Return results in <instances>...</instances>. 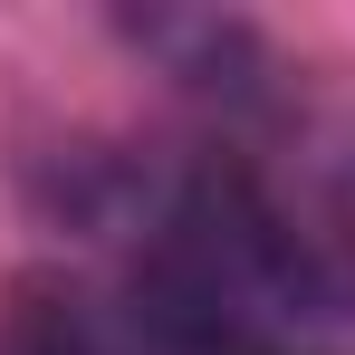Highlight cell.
I'll list each match as a JSON object with an SVG mask.
<instances>
[{"instance_id": "3957f363", "label": "cell", "mask_w": 355, "mask_h": 355, "mask_svg": "<svg viewBox=\"0 0 355 355\" xmlns=\"http://www.w3.org/2000/svg\"><path fill=\"white\" fill-rule=\"evenodd\" d=\"M327 173H336V211H346V240H355V135L327 154Z\"/></svg>"}, {"instance_id": "7a4b0ae2", "label": "cell", "mask_w": 355, "mask_h": 355, "mask_svg": "<svg viewBox=\"0 0 355 355\" xmlns=\"http://www.w3.org/2000/svg\"><path fill=\"white\" fill-rule=\"evenodd\" d=\"M96 307H106V336L125 355H297V346H269V336H250V327H231V317H211L173 288H144V279L96 288Z\"/></svg>"}, {"instance_id": "6da1fadb", "label": "cell", "mask_w": 355, "mask_h": 355, "mask_svg": "<svg viewBox=\"0 0 355 355\" xmlns=\"http://www.w3.org/2000/svg\"><path fill=\"white\" fill-rule=\"evenodd\" d=\"M125 39L164 67L173 87L211 96V106H269L279 58H269V39H259L250 19H231V10H125Z\"/></svg>"}]
</instances>
